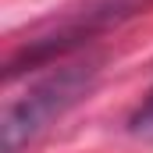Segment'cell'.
<instances>
[{
  "label": "cell",
  "mask_w": 153,
  "mask_h": 153,
  "mask_svg": "<svg viewBox=\"0 0 153 153\" xmlns=\"http://www.w3.org/2000/svg\"><path fill=\"white\" fill-rule=\"evenodd\" d=\"M93 82H96V64H68V68H61L53 75L39 78L36 85H29L18 100H11L4 107L0 150L22 153L57 117H64L78 100H85Z\"/></svg>",
  "instance_id": "cell-1"
},
{
  "label": "cell",
  "mask_w": 153,
  "mask_h": 153,
  "mask_svg": "<svg viewBox=\"0 0 153 153\" xmlns=\"http://www.w3.org/2000/svg\"><path fill=\"white\" fill-rule=\"evenodd\" d=\"M153 0H96V4H89L85 11H78V14H68L61 25H53L50 32H43V36L29 39L25 46H18L14 53H11V61H7V82L14 75H22V71H32V68H43V64H50V61H57V57H68L75 46L82 43H89L93 36H100V32H107V29H114L117 22H125V18H132V14H139V11H146Z\"/></svg>",
  "instance_id": "cell-2"
},
{
  "label": "cell",
  "mask_w": 153,
  "mask_h": 153,
  "mask_svg": "<svg viewBox=\"0 0 153 153\" xmlns=\"http://www.w3.org/2000/svg\"><path fill=\"white\" fill-rule=\"evenodd\" d=\"M132 132H143V135H153V93L150 100L139 107V114L132 117Z\"/></svg>",
  "instance_id": "cell-3"
}]
</instances>
